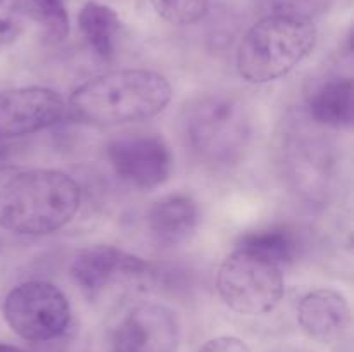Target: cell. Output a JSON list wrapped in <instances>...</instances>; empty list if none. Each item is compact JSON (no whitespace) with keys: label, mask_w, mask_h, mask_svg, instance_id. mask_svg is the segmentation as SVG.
<instances>
[{"label":"cell","mask_w":354,"mask_h":352,"mask_svg":"<svg viewBox=\"0 0 354 352\" xmlns=\"http://www.w3.org/2000/svg\"><path fill=\"white\" fill-rule=\"evenodd\" d=\"M171 100V85L147 69L104 72L80 85L69 97V110L78 121L95 126H116L149 119Z\"/></svg>","instance_id":"6da1fadb"},{"label":"cell","mask_w":354,"mask_h":352,"mask_svg":"<svg viewBox=\"0 0 354 352\" xmlns=\"http://www.w3.org/2000/svg\"><path fill=\"white\" fill-rule=\"evenodd\" d=\"M82 204L80 185L57 169H30L0 186V226L16 235L54 233Z\"/></svg>","instance_id":"7a4b0ae2"},{"label":"cell","mask_w":354,"mask_h":352,"mask_svg":"<svg viewBox=\"0 0 354 352\" xmlns=\"http://www.w3.org/2000/svg\"><path fill=\"white\" fill-rule=\"evenodd\" d=\"M187 145L197 159L227 168L244 157L252 137L251 114L241 97L228 92L204 93L183 114Z\"/></svg>","instance_id":"3957f363"},{"label":"cell","mask_w":354,"mask_h":352,"mask_svg":"<svg viewBox=\"0 0 354 352\" xmlns=\"http://www.w3.org/2000/svg\"><path fill=\"white\" fill-rule=\"evenodd\" d=\"M313 19L268 14L249 28L237 48V71L249 83H270L292 71L313 52Z\"/></svg>","instance_id":"277c9868"},{"label":"cell","mask_w":354,"mask_h":352,"mask_svg":"<svg viewBox=\"0 0 354 352\" xmlns=\"http://www.w3.org/2000/svg\"><path fill=\"white\" fill-rule=\"evenodd\" d=\"M282 266L272 259L235 247L216 273V290L232 311L259 316L275 309L283 297Z\"/></svg>","instance_id":"5b68a950"},{"label":"cell","mask_w":354,"mask_h":352,"mask_svg":"<svg viewBox=\"0 0 354 352\" xmlns=\"http://www.w3.org/2000/svg\"><path fill=\"white\" fill-rule=\"evenodd\" d=\"M3 317L24 340L48 342L68 330L71 306L64 292L52 283L26 282L7 293Z\"/></svg>","instance_id":"8992f818"},{"label":"cell","mask_w":354,"mask_h":352,"mask_svg":"<svg viewBox=\"0 0 354 352\" xmlns=\"http://www.w3.org/2000/svg\"><path fill=\"white\" fill-rule=\"evenodd\" d=\"M334 152L320 133L294 130L283 141V169L290 186L308 200H325L335 178Z\"/></svg>","instance_id":"52a82bcc"},{"label":"cell","mask_w":354,"mask_h":352,"mask_svg":"<svg viewBox=\"0 0 354 352\" xmlns=\"http://www.w3.org/2000/svg\"><path fill=\"white\" fill-rule=\"evenodd\" d=\"M107 157L121 179L147 190L168 182L175 164L168 141L154 133L116 138L107 145Z\"/></svg>","instance_id":"ba28073f"},{"label":"cell","mask_w":354,"mask_h":352,"mask_svg":"<svg viewBox=\"0 0 354 352\" xmlns=\"http://www.w3.org/2000/svg\"><path fill=\"white\" fill-rule=\"evenodd\" d=\"M68 106L55 90L24 86L0 92V140L26 137L54 126Z\"/></svg>","instance_id":"9c48e42d"},{"label":"cell","mask_w":354,"mask_h":352,"mask_svg":"<svg viewBox=\"0 0 354 352\" xmlns=\"http://www.w3.org/2000/svg\"><path fill=\"white\" fill-rule=\"evenodd\" d=\"M178 344V317L156 302L131 307L113 335V352H176Z\"/></svg>","instance_id":"30bf717a"},{"label":"cell","mask_w":354,"mask_h":352,"mask_svg":"<svg viewBox=\"0 0 354 352\" xmlns=\"http://www.w3.org/2000/svg\"><path fill=\"white\" fill-rule=\"evenodd\" d=\"M149 275L147 262L114 245L83 248L71 262L73 280L86 292H99L116 280H142Z\"/></svg>","instance_id":"8fae6325"},{"label":"cell","mask_w":354,"mask_h":352,"mask_svg":"<svg viewBox=\"0 0 354 352\" xmlns=\"http://www.w3.org/2000/svg\"><path fill=\"white\" fill-rule=\"evenodd\" d=\"M297 321L308 337L322 344H330L348 331L351 309L341 292L317 289L308 292L297 304Z\"/></svg>","instance_id":"7c38bea8"},{"label":"cell","mask_w":354,"mask_h":352,"mask_svg":"<svg viewBox=\"0 0 354 352\" xmlns=\"http://www.w3.org/2000/svg\"><path fill=\"white\" fill-rule=\"evenodd\" d=\"M199 224L196 200L183 193L158 200L147 214V228L152 238L166 247H175L189 240Z\"/></svg>","instance_id":"4fadbf2b"},{"label":"cell","mask_w":354,"mask_h":352,"mask_svg":"<svg viewBox=\"0 0 354 352\" xmlns=\"http://www.w3.org/2000/svg\"><path fill=\"white\" fill-rule=\"evenodd\" d=\"M311 119L324 126L351 128L354 117V85L351 78L327 79L308 95Z\"/></svg>","instance_id":"5bb4252c"},{"label":"cell","mask_w":354,"mask_h":352,"mask_svg":"<svg viewBox=\"0 0 354 352\" xmlns=\"http://www.w3.org/2000/svg\"><path fill=\"white\" fill-rule=\"evenodd\" d=\"M78 26L90 47L102 59L116 54L121 21L116 10L100 2H86L78 14Z\"/></svg>","instance_id":"9a60e30c"},{"label":"cell","mask_w":354,"mask_h":352,"mask_svg":"<svg viewBox=\"0 0 354 352\" xmlns=\"http://www.w3.org/2000/svg\"><path fill=\"white\" fill-rule=\"evenodd\" d=\"M237 247L249 248L265 257L272 259L279 266L289 264L299 254V238L286 226L265 228L242 235Z\"/></svg>","instance_id":"2e32d148"},{"label":"cell","mask_w":354,"mask_h":352,"mask_svg":"<svg viewBox=\"0 0 354 352\" xmlns=\"http://www.w3.org/2000/svg\"><path fill=\"white\" fill-rule=\"evenodd\" d=\"M26 19L35 21L44 30L45 38L59 43L69 35V14L64 0H21Z\"/></svg>","instance_id":"e0dca14e"},{"label":"cell","mask_w":354,"mask_h":352,"mask_svg":"<svg viewBox=\"0 0 354 352\" xmlns=\"http://www.w3.org/2000/svg\"><path fill=\"white\" fill-rule=\"evenodd\" d=\"M156 14L175 26H189L206 16L211 0H151Z\"/></svg>","instance_id":"ac0fdd59"},{"label":"cell","mask_w":354,"mask_h":352,"mask_svg":"<svg viewBox=\"0 0 354 352\" xmlns=\"http://www.w3.org/2000/svg\"><path fill=\"white\" fill-rule=\"evenodd\" d=\"M26 21L21 0H0V48L19 38Z\"/></svg>","instance_id":"d6986e66"},{"label":"cell","mask_w":354,"mask_h":352,"mask_svg":"<svg viewBox=\"0 0 354 352\" xmlns=\"http://www.w3.org/2000/svg\"><path fill=\"white\" fill-rule=\"evenodd\" d=\"M263 2L272 10L270 14H287V16L313 19L315 16H320L328 10L334 0H263Z\"/></svg>","instance_id":"ffe728a7"},{"label":"cell","mask_w":354,"mask_h":352,"mask_svg":"<svg viewBox=\"0 0 354 352\" xmlns=\"http://www.w3.org/2000/svg\"><path fill=\"white\" fill-rule=\"evenodd\" d=\"M199 352H251L249 345L244 340L237 337H230V335H223V337H216L207 340Z\"/></svg>","instance_id":"44dd1931"},{"label":"cell","mask_w":354,"mask_h":352,"mask_svg":"<svg viewBox=\"0 0 354 352\" xmlns=\"http://www.w3.org/2000/svg\"><path fill=\"white\" fill-rule=\"evenodd\" d=\"M0 352H26V351H23V349L16 347V345L0 344Z\"/></svg>","instance_id":"7402d4cb"}]
</instances>
